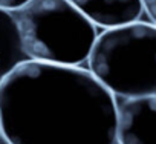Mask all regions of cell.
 <instances>
[{"instance_id":"cell-1","label":"cell","mask_w":156,"mask_h":144,"mask_svg":"<svg viewBox=\"0 0 156 144\" xmlns=\"http://www.w3.org/2000/svg\"><path fill=\"white\" fill-rule=\"evenodd\" d=\"M118 100L81 66L26 60L0 85L6 144H118Z\"/></svg>"},{"instance_id":"cell-2","label":"cell","mask_w":156,"mask_h":144,"mask_svg":"<svg viewBox=\"0 0 156 144\" xmlns=\"http://www.w3.org/2000/svg\"><path fill=\"white\" fill-rule=\"evenodd\" d=\"M12 16L29 60L63 66L89 60L98 31L70 0H31Z\"/></svg>"},{"instance_id":"cell-3","label":"cell","mask_w":156,"mask_h":144,"mask_svg":"<svg viewBox=\"0 0 156 144\" xmlns=\"http://www.w3.org/2000/svg\"><path fill=\"white\" fill-rule=\"evenodd\" d=\"M89 70L119 98L156 94V25L133 22L98 34Z\"/></svg>"},{"instance_id":"cell-4","label":"cell","mask_w":156,"mask_h":144,"mask_svg":"<svg viewBox=\"0 0 156 144\" xmlns=\"http://www.w3.org/2000/svg\"><path fill=\"white\" fill-rule=\"evenodd\" d=\"M118 144H156V94L118 100Z\"/></svg>"},{"instance_id":"cell-5","label":"cell","mask_w":156,"mask_h":144,"mask_svg":"<svg viewBox=\"0 0 156 144\" xmlns=\"http://www.w3.org/2000/svg\"><path fill=\"white\" fill-rule=\"evenodd\" d=\"M95 26L104 29L138 22L144 13L141 0H70Z\"/></svg>"},{"instance_id":"cell-6","label":"cell","mask_w":156,"mask_h":144,"mask_svg":"<svg viewBox=\"0 0 156 144\" xmlns=\"http://www.w3.org/2000/svg\"><path fill=\"white\" fill-rule=\"evenodd\" d=\"M29 60L20 38L12 13L0 8V85L11 72Z\"/></svg>"},{"instance_id":"cell-7","label":"cell","mask_w":156,"mask_h":144,"mask_svg":"<svg viewBox=\"0 0 156 144\" xmlns=\"http://www.w3.org/2000/svg\"><path fill=\"white\" fill-rule=\"evenodd\" d=\"M31 0H0V8L8 11V13H14L20 8H23L25 5H28Z\"/></svg>"},{"instance_id":"cell-8","label":"cell","mask_w":156,"mask_h":144,"mask_svg":"<svg viewBox=\"0 0 156 144\" xmlns=\"http://www.w3.org/2000/svg\"><path fill=\"white\" fill-rule=\"evenodd\" d=\"M142 8L147 13L148 19L151 20L153 25H156V0H141Z\"/></svg>"},{"instance_id":"cell-9","label":"cell","mask_w":156,"mask_h":144,"mask_svg":"<svg viewBox=\"0 0 156 144\" xmlns=\"http://www.w3.org/2000/svg\"><path fill=\"white\" fill-rule=\"evenodd\" d=\"M0 144H6V141H5V138L2 135V130H0Z\"/></svg>"}]
</instances>
